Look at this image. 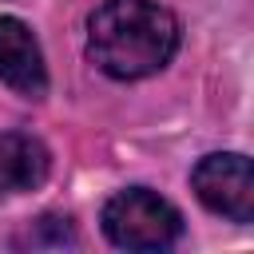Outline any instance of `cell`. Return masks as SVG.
Instances as JSON below:
<instances>
[{
    "instance_id": "4",
    "label": "cell",
    "mask_w": 254,
    "mask_h": 254,
    "mask_svg": "<svg viewBox=\"0 0 254 254\" xmlns=\"http://www.w3.org/2000/svg\"><path fill=\"white\" fill-rule=\"evenodd\" d=\"M0 83L24 99H40L48 91L40 40L20 16H0Z\"/></svg>"
},
{
    "instance_id": "1",
    "label": "cell",
    "mask_w": 254,
    "mask_h": 254,
    "mask_svg": "<svg viewBox=\"0 0 254 254\" xmlns=\"http://www.w3.org/2000/svg\"><path fill=\"white\" fill-rule=\"evenodd\" d=\"M87 52L111 79H147L179 52V20L159 0H103L87 20Z\"/></svg>"
},
{
    "instance_id": "5",
    "label": "cell",
    "mask_w": 254,
    "mask_h": 254,
    "mask_svg": "<svg viewBox=\"0 0 254 254\" xmlns=\"http://www.w3.org/2000/svg\"><path fill=\"white\" fill-rule=\"evenodd\" d=\"M52 171L48 147L28 131L0 135V194H24L36 190Z\"/></svg>"
},
{
    "instance_id": "2",
    "label": "cell",
    "mask_w": 254,
    "mask_h": 254,
    "mask_svg": "<svg viewBox=\"0 0 254 254\" xmlns=\"http://www.w3.org/2000/svg\"><path fill=\"white\" fill-rule=\"evenodd\" d=\"M99 222L119 250H167L183 234V214L147 187H127L111 194Z\"/></svg>"
},
{
    "instance_id": "3",
    "label": "cell",
    "mask_w": 254,
    "mask_h": 254,
    "mask_svg": "<svg viewBox=\"0 0 254 254\" xmlns=\"http://www.w3.org/2000/svg\"><path fill=\"white\" fill-rule=\"evenodd\" d=\"M190 187L198 202L230 222H254V167L238 151H218L198 159L190 171Z\"/></svg>"
}]
</instances>
